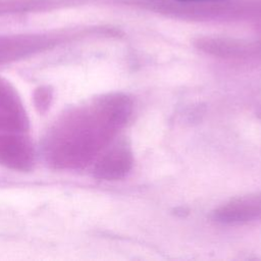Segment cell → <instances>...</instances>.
Wrapping results in <instances>:
<instances>
[{
	"label": "cell",
	"instance_id": "7a4b0ae2",
	"mask_svg": "<svg viewBox=\"0 0 261 261\" xmlns=\"http://www.w3.org/2000/svg\"><path fill=\"white\" fill-rule=\"evenodd\" d=\"M214 218L225 223L261 219V196H246L231 200L214 211Z\"/></svg>",
	"mask_w": 261,
	"mask_h": 261
},
{
	"label": "cell",
	"instance_id": "3957f363",
	"mask_svg": "<svg viewBox=\"0 0 261 261\" xmlns=\"http://www.w3.org/2000/svg\"><path fill=\"white\" fill-rule=\"evenodd\" d=\"M132 153L125 146H116L108 151L96 165L97 176L105 179H117L124 176L132 167Z\"/></svg>",
	"mask_w": 261,
	"mask_h": 261
},
{
	"label": "cell",
	"instance_id": "6da1fadb",
	"mask_svg": "<svg viewBox=\"0 0 261 261\" xmlns=\"http://www.w3.org/2000/svg\"><path fill=\"white\" fill-rule=\"evenodd\" d=\"M129 112L127 97L112 95L72 114L54 132L50 149L55 162L74 166L91 160L123 125Z\"/></svg>",
	"mask_w": 261,
	"mask_h": 261
},
{
	"label": "cell",
	"instance_id": "277c9868",
	"mask_svg": "<svg viewBox=\"0 0 261 261\" xmlns=\"http://www.w3.org/2000/svg\"><path fill=\"white\" fill-rule=\"evenodd\" d=\"M24 127L23 112L13 93L0 85V128L22 130Z\"/></svg>",
	"mask_w": 261,
	"mask_h": 261
},
{
	"label": "cell",
	"instance_id": "5b68a950",
	"mask_svg": "<svg viewBox=\"0 0 261 261\" xmlns=\"http://www.w3.org/2000/svg\"><path fill=\"white\" fill-rule=\"evenodd\" d=\"M180 1H198V0H180Z\"/></svg>",
	"mask_w": 261,
	"mask_h": 261
}]
</instances>
